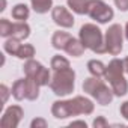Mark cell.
<instances>
[{
    "label": "cell",
    "instance_id": "obj_32",
    "mask_svg": "<svg viewBox=\"0 0 128 128\" xmlns=\"http://www.w3.org/2000/svg\"><path fill=\"white\" fill-rule=\"evenodd\" d=\"M124 66H125V72H128V56L124 59Z\"/></svg>",
    "mask_w": 128,
    "mask_h": 128
},
{
    "label": "cell",
    "instance_id": "obj_29",
    "mask_svg": "<svg viewBox=\"0 0 128 128\" xmlns=\"http://www.w3.org/2000/svg\"><path fill=\"white\" fill-rule=\"evenodd\" d=\"M120 114L125 119H128V101H125V102L120 104Z\"/></svg>",
    "mask_w": 128,
    "mask_h": 128
},
{
    "label": "cell",
    "instance_id": "obj_4",
    "mask_svg": "<svg viewBox=\"0 0 128 128\" xmlns=\"http://www.w3.org/2000/svg\"><path fill=\"white\" fill-rule=\"evenodd\" d=\"M122 42H124V32L119 24H112L104 36L106 44V53H110L112 56H118L122 51Z\"/></svg>",
    "mask_w": 128,
    "mask_h": 128
},
{
    "label": "cell",
    "instance_id": "obj_10",
    "mask_svg": "<svg viewBox=\"0 0 128 128\" xmlns=\"http://www.w3.org/2000/svg\"><path fill=\"white\" fill-rule=\"evenodd\" d=\"M125 72V66H124V60L120 59H113L108 65L106 66V74H104V78L107 82L116 78V77H120L124 76Z\"/></svg>",
    "mask_w": 128,
    "mask_h": 128
},
{
    "label": "cell",
    "instance_id": "obj_8",
    "mask_svg": "<svg viewBox=\"0 0 128 128\" xmlns=\"http://www.w3.org/2000/svg\"><path fill=\"white\" fill-rule=\"evenodd\" d=\"M51 18H53V21H54L57 26H60V27L70 29V27L74 26V17H72V14H71L66 8H63V6H56V8H53V11H51Z\"/></svg>",
    "mask_w": 128,
    "mask_h": 128
},
{
    "label": "cell",
    "instance_id": "obj_14",
    "mask_svg": "<svg viewBox=\"0 0 128 128\" xmlns=\"http://www.w3.org/2000/svg\"><path fill=\"white\" fill-rule=\"evenodd\" d=\"M84 45L82 44V41L80 39H76V38H71V41L68 42V45H66V48H65V51L70 54V56H72V57H80L83 53H84Z\"/></svg>",
    "mask_w": 128,
    "mask_h": 128
},
{
    "label": "cell",
    "instance_id": "obj_15",
    "mask_svg": "<svg viewBox=\"0 0 128 128\" xmlns=\"http://www.w3.org/2000/svg\"><path fill=\"white\" fill-rule=\"evenodd\" d=\"M30 35V27L26 24V21H17L14 23V30H12V36L18 38L20 41L26 39Z\"/></svg>",
    "mask_w": 128,
    "mask_h": 128
},
{
    "label": "cell",
    "instance_id": "obj_5",
    "mask_svg": "<svg viewBox=\"0 0 128 128\" xmlns=\"http://www.w3.org/2000/svg\"><path fill=\"white\" fill-rule=\"evenodd\" d=\"M86 14L92 20H95V21H98L101 24L108 23L113 18V15H114L113 9L107 3H104L102 0H89V2H88Z\"/></svg>",
    "mask_w": 128,
    "mask_h": 128
},
{
    "label": "cell",
    "instance_id": "obj_11",
    "mask_svg": "<svg viewBox=\"0 0 128 128\" xmlns=\"http://www.w3.org/2000/svg\"><path fill=\"white\" fill-rule=\"evenodd\" d=\"M108 83H110V88H112V90H113V94L116 96H124L128 92V82L125 80L124 76L116 77V78L110 80Z\"/></svg>",
    "mask_w": 128,
    "mask_h": 128
},
{
    "label": "cell",
    "instance_id": "obj_25",
    "mask_svg": "<svg viewBox=\"0 0 128 128\" xmlns=\"http://www.w3.org/2000/svg\"><path fill=\"white\" fill-rule=\"evenodd\" d=\"M12 30H14V23H11L8 18L0 20V36L3 38L12 36Z\"/></svg>",
    "mask_w": 128,
    "mask_h": 128
},
{
    "label": "cell",
    "instance_id": "obj_2",
    "mask_svg": "<svg viewBox=\"0 0 128 128\" xmlns=\"http://www.w3.org/2000/svg\"><path fill=\"white\" fill-rule=\"evenodd\" d=\"M80 41L84 45V48L92 50L94 53L102 54L106 53V44L102 32L95 24H84L80 29Z\"/></svg>",
    "mask_w": 128,
    "mask_h": 128
},
{
    "label": "cell",
    "instance_id": "obj_22",
    "mask_svg": "<svg viewBox=\"0 0 128 128\" xmlns=\"http://www.w3.org/2000/svg\"><path fill=\"white\" fill-rule=\"evenodd\" d=\"M101 82H102L101 77H95V76H92V77H89V78L84 80V83H83V90H84L86 94L92 95V92L98 88V84H100Z\"/></svg>",
    "mask_w": 128,
    "mask_h": 128
},
{
    "label": "cell",
    "instance_id": "obj_16",
    "mask_svg": "<svg viewBox=\"0 0 128 128\" xmlns=\"http://www.w3.org/2000/svg\"><path fill=\"white\" fill-rule=\"evenodd\" d=\"M11 14H12L14 20H17V21H26L29 18V15H30V11H29V8L24 3H18V5H15L12 8Z\"/></svg>",
    "mask_w": 128,
    "mask_h": 128
},
{
    "label": "cell",
    "instance_id": "obj_21",
    "mask_svg": "<svg viewBox=\"0 0 128 128\" xmlns=\"http://www.w3.org/2000/svg\"><path fill=\"white\" fill-rule=\"evenodd\" d=\"M88 2L89 0H68V6L78 15L86 14L88 9Z\"/></svg>",
    "mask_w": 128,
    "mask_h": 128
},
{
    "label": "cell",
    "instance_id": "obj_9",
    "mask_svg": "<svg viewBox=\"0 0 128 128\" xmlns=\"http://www.w3.org/2000/svg\"><path fill=\"white\" fill-rule=\"evenodd\" d=\"M92 96L96 100V102H98V104H101V106H107V104H110V102L113 101L114 94H113L112 88L106 86V84L101 82V83L98 84V88L92 92Z\"/></svg>",
    "mask_w": 128,
    "mask_h": 128
},
{
    "label": "cell",
    "instance_id": "obj_3",
    "mask_svg": "<svg viewBox=\"0 0 128 128\" xmlns=\"http://www.w3.org/2000/svg\"><path fill=\"white\" fill-rule=\"evenodd\" d=\"M74 80H76V72L71 68L54 71V76L50 80V88L57 96H65L74 90Z\"/></svg>",
    "mask_w": 128,
    "mask_h": 128
},
{
    "label": "cell",
    "instance_id": "obj_33",
    "mask_svg": "<svg viewBox=\"0 0 128 128\" xmlns=\"http://www.w3.org/2000/svg\"><path fill=\"white\" fill-rule=\"evenodd\" d=\"M124 33H125V38L128 39V23H126V26H125V32H124Z\"/></svg>",
    "mask_w": 128,
    "mask_h": 128
},
{
    "label": "cell",
    "instance_id": "obj_6",
    "mask_svg": "<svg viewBox=\"0 0 128 128\" xmlns=\"http://www.w3.org/2000/svg\"><path fill=\"white\" fill-rule=\"evenodd\" d=\"M23 70H24L26 77L33 78L39 86L50 84V71L42 65V63H39V62H36L33 59H27Z\"/></svg>",
    "mask_w": 128,
    "mask_h": 128
},
{
    "label": "cell",
    "instance_id": "obj_28",
    "mask_svg": "<svg viewBox=\"0 0 128 128\" xmlns=\"http://www.w3.org/2000/svg\"><path fill=\"white\" fill-rule=\"evenodd\" d=\"M38 126L45 128L47 126V122L44 119H35V120H32V128H38Z\"/></svg>",
    "mask_w": 128,
    "mask_h": 128
},
{
    "label": "cell",
    "instance_id": "obj_18",
    "mask_svg": "<svg viewBox=\"0 0 128 128\" xmlns=\"http://www.w3.org/2000/svg\"><path fill=\"white\" fill-rule=\"evenodd\" d=\"M30 3L36 14H45L51 9L53 0H30Z\"/></svg>",
    "mask_w": 128,
    "mask_h": 128
},
{
    "label": "cell",
    "instance_id": "obj_1",
    "mask_svg": "<svg viewBox=\"0 0 128 128\" xmlns=\"http://www.w3.org/2000/svg\"><path fill=\"white\" fill-rule=\"evenodd\" d=\"M94 112V102L84 96H76L66 101L53 102L51 113L57 119H65L76 114H90Z\"/></svg>",
    "mask_w": 128,
    "mask_h": 128
},
{
    "label": "cell",
    "instance_id": "obj_30",
    "mask_svg": "<svg viewBox=\"0 0 128 128\" xmlns=\"http://www.w3.org/2000/svg\"><path fill=\"white\" fill-rule=\"evenodd\" d=\"M0 90H2V102H6V100H8V95H9V90H8V88H6L5 84H2V86H0Z\"/></svg>",
    "mask_w": 128,
    "mask_h": 128
},
{
    "label": "cell",
    "instance_id": "obj_20",
    "mask_svg": "<svg viewBox=\"0 0 128 128\" xmlns=\"http://www.w3.org/2000/svg\"><path fill=\"white\" fill-rule=\"evenodd\" d=\"M26 80H27V95H26V100L33 101V100H36L39 96V84L33 78H30V77H26Z\"/></svg>",
    "mask_w": 128,
    "mask_h": 128
},
{
    "label": "cell",
    "instance_id": "obj_27",
    "mask_svg": "<svg viewBox=\"0 0 128 128\" xmlns=\"http://www.w3.org/2000/svg\"><path fill=\"white\" fill-rule=\"evenodd\" d=\"M114 5L119 11H128V0H114Z\"/></svg>",
    "mask_w": 128,
    "mask_h": 128
},
{
    "label": "cell",
    "instance_id": "obj_17",
    "mask_svg": "<svg viewBox=\"0 0 128 128\" xmlns=\"http://www.w3.org/2000/svg\"><path fill=\"white\" fill-rule=\"evenodd\" d=\"M88 70L95 77H104V74H106V65L101 60H89L88 62Z\"/></svg>",
    "mask_w": 128,
    "mask_h": 128
},
{
    "label": "cell",
    "instance_id": "obj_24",
    "mask_svg": "<svg viewBox=\"0 0 128 128\" xmlns=\"http://www.w3.org/2000/svg\"><path fill=\"white\" fill-rule=\"evenodd\" d=\"M35 56V47L30 45V44H21L18 53H17V57L20 59H32Z\"/></svg>",
    "mask_w": 128,
    "mask_h": 128
},
{
    "label": "cell",
    "instance_id": "obj_13",
    "mask_svg": "<svg viewBox=\"0 0 128 128\" xmlns=\"http://www.w3.org/2000/svg\"><path fill=\"white\" fill-rule=\"evenodd\" d=\"M11 94H12V96H14L15 100H18V101L24 100L26 95H27V80H26V78L17 80V82L14 83V86H12Z\"/></svg>",
    "mask_w": 128,
    "mask_h": 128
},
{
    "label": "cell",
    "instance_id": "obj_7",
    "mask_svg": "<svg viewBox=\"0 0 128 128\" xmlns=\"http://www.w3.org/2000/svg\"><path fill=\"white\" fill-rule=\"evenodd\" d=\"M21 118H23V108L20 106H11L3 113L0 125L3 128H15V126H18Z\"/></svg>",
    "mask_w": 128,
    "mask_h": 128
},
{
    "label": "cell",
    "instance_id": "obj_26",
    "mask_svg": "<svg viewBox=\"0 0 128 128\" xmlns=\"http://www.w3.org/2000/svg\"><path fill=\"white\" fill-rule=\"evenodd\" d=\"M94 126H95V128H106V126H108V122L106 120L104 116H98V118L94 120Z\"/></svg>",
    "mask_w": 128,
    "mask_h": 128
},
{
    "label": "cell",
    "instance_id": "obj_12",
    "mask_svg": "<svg viewBox=\"0 0 128 128\" xmlns=\"http://www.w3.org/2000/svg\"><path fill=\"white\" fill-rule=\"evenodd\" d=\"M71 38H72V36H71L70 33L57 30V32H54V35H53V38H51V44H53V47L57 48V50H65L66 45H68V42L71 41Z\"/></svg>",
    "mask_w": 128,
    "mask_h": 128
},
{
    "label": "cell",
    "instance_id": "obj_19",
    "mask_svg": "<svg viewBox=\"0 0 128 128\" xmlns=\"http://www.w3.org/2000/svg\"><path fill=\"white\" fill-rule=\"evenodd\" d=\"M20 47H21L20 39H18V38H14V36L8 38V39H6V42L3 44L5 51H6L8 54H11V56H17V53H18Z\"/></svg>",
    "mask_w": 128,
    "mask_h": 128
},
{
    "label": "cell",
    "instance_id": "obj_23",
    "mask_svg": "<svg viewBox=\"0 0 128 128\" xmlns=\"http://www.w3.org/2000/svg\"><path fill=\"white\" fill-rule=\"evenodd\" d=\"M51 68H53L54 71L66 70V68H70V62H68V59H65L63 56L57 54V56H54V57L51 59Z\"/></svg>",
    "mask_w": 128,
    "mask_h": 128
},
{
    "label": "cell",
    "instance_id": "obj_31",
    "mask_svg": "<svg viewBox=\"0 0 128 128\" xmlns=\"http://www.w3.org/2000/svg\"><path fill=\"white\" fill-rule=\"evenodd\" d=\"M72 125H80V126H84L86 128V122H83V120H76V122H71V126Z\"/></svg>",
    "mask_w": 128,
    "mask_h": 128
}]
</instances>
